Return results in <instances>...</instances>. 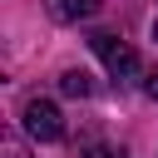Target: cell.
Segmentation results:
<instances>
[{
    "mask_svg": "<svg viewBox=\"0 0 158 158\" xmlns=\"http://www.w3.org/2000/svg\"><path fill=\"white\" fill-rule=\"evenodd\" d=\"M89 49H94V54L104 59L109 79H118V84H123V79H133V74H138V54H133V49H128V44H123L118 35L99 30V35H89Z\"/></svg>",
    "mask_w": 158,
    "mask_h": 158,
    "instance_id": "6da1fadb",
    "label": "cell"
},
{
    "mask_svg": "<svg viewBox=\"0 0 158 158\" xmlns=\"http://www.w3.org/2000/svg\"><path fill=\"white\" fill-rule=\"evenodd\" d=\"M20 123H25V133H30V138H40V143L64 138V118H59V109H54L49 99H25Z\"/></svg>",
    "mask_w": 158,
    "mask_h": 158,
    "instance_id": "7a4b0ae2",
    "label": "cell"
},
{
    "mask_svg": "<svg viewBox=\"0 0 158 158\" xmlns=\"http://www.w3.org/2000/svg\"><path fill=\"white\" fill-rule=\"evenodd\" d=\"M59 89H64L69 99H89V94H94V79H89L84 69H64V74H59Z\"/></svg>",
    "mask_w": 158,
    "mask_h": 158,
    "instance_id": "3957f363",
    "label": "cell"
},
{
    "mask_svg": "<svg viewBox=\"0 0 158 158\" xmlns=\"http://www.w3.org/2000/svg\"><path fill=\"white\" fill-rule=\"evenodd\" d=\"M99 5H104V0H64L59 15H79V20H84V15H99Z\"/></svg>",
    "mask_w": 158,
    "mask_h": 158,
    "instance_id": "277c9868",
    "label": "cell"
},
{
    "mask_svg": "<svg viewBox=\"0 0 158 158\" xmlns=\"http://www.w3.org/2000/svg\"><path fill=\"white\" fill-rule=\"evenodd\" d=\"M0 153H5V158H30V148L20 143V133H5V138H0Z\"/></svg>",
    "mask_w": 158,
    "mask_h": 158,
    "instance_id": "5b68a950",
    "label": "cell"
},
{
    "mask_svg": "<svg viewBox=\"0 0 158 158\" xmlns=\"http://www.w3.org/2000/svg\"><path fill=\"white\" fill-rule=\"evenodd\" d=\"M84 158H123V153H118V148H89Z\"/></svg>",
    "mask_w": 158,
    "mask_h": 158,
    "instance_id": "8992f818",
    "label": "cell"
},
{
    "mask_svg": "<svg viewBox=\"0 0 158 158\" xmlns=\"http://www.w3.org/2000/svg\"><path fill=\"white\" fill-rule=\"evenodd\" d=\"M143 89H148V94L158 99V69H148V79H143Z\"/></svg>",
    "mask_w": 158,
    "mask_h": 158,
    "instance_id": "52a82bcc",
    "label": "cell"
},
{
    "mask_svg": "<svg viewBox=\"0 0 158 158\" xmlns=\"http://www.w3.org/2000/svg\"><path fill=\"white\" fill-rule=\"evenodd\" d=\"M153 40H158V25H153Z\"/></svg>",
    "mask_w": 158,
    "mask_h": 158,
    "instance_id": "ba28073f",
    "label": "cell"
}]
</instances>
